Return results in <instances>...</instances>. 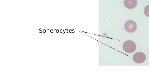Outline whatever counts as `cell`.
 I'll list each match as a JSON object with an SVG mask.
<instances>
[{
    "label": "cell",
    "mask_w": 149,
    "mask_h": 83,
    "mask_svg": "<svg viewBox=\"0 0 149 83\" xmlns=\"http://www.w3.org/2000/svg\"><path fill=\"white\" fill-rule=\"evenodd\" d=\"M53 31L52 29H51L50 31V32H51L52 33L53 32Z\"/></svg>",
    "instance_id": "obj_8"
},
{
    "label": "cell",
    "mask_w": 149,
    "mask_h": 83,
    "mask_svg": "<svg viewBox=\"0 0 149 83\" xmlns=\"http://www.w3.org/2000/svg\"><path fill=\"white\" fill-rule=\"evenodd\" d=\"M137 4V0H124V1L125 6L129 9H132L135 8Z\"/></svg>",
    "instance_id": "obj_4"
},
{
    "label": "cell",
    "mask_w": 149,
    "mask_h": 83,
    "mask_svg": "<svg viewBox=\"0 0 149 83\" xmlns=\"http://www.w3.org/2000/svg\"><path fill=\"white\" fill-rule=\"evenodd\" d=\"M47 29V33H49V29Z\"/></svg>",
    "instance_id": "obj_7"
},
{
    "label": "cell",
    "mask_w": 149,
    "mask_h": 83,
    "mask_svg": "<svg viewBox=\"0 0 149 83\" xmlns=\"http://www.w3.org/2000/svg\"><path fill=\"white\" fill-rule=\"evenodd\" d=\"M146 59V56L145 54L140 52L136 53L133 57L134 61L138 63H141L143 62Z\"/></svg>",
    "instance_id": "obj_3"
},
{
    "label": "cell",
    "mask_w": 149,
    "mask_h": 83,
    "mask_svg": "<svg viewBox=\"0 0 149 83\" xmlns=\"http://www.w3.org/2000/svg\"><path fill=\"white\" fill-rule=\"evenodd\" d=\"M42 32V30H39V32L41 33Z\"/></svg>",
    "instance_id": "obj_10"
},
{
    "label": "cell",
    "mask_w": 149,
    "mask_h": 83,
    "mask_svg": "<svg viewBox=\"0 0 149 83\" xmlns=\"http://www.w3.org/2000/svg\"><path fill=\"white\" fill-rule=\"evenodd\" d=\"M136 46L135 43L132 40H127L125 42L123 45L124 50L127 53H132L136 49Z\"/></svg>",
    "instance_id": "obj_1"
},
{
    "label": "cell",
    "mask_w": 149,
    "mask_h": 83,
    "mask_svg": "<svg viewBox=\"0 0 149 83\" xmlns=\"http://www.w3.org/2000/svg\"><path fill=\"white\" fill-rule=\"evenodd\" d=\"M124 28L125 30L129 33H132L136 29L137 26L136 22L132 20L127 21L124 24Z\"/></svg>",
    "instance_id": "obj_2"
},
{
    "label": "cell",
    "mask_w": 149,
    "mask_h": 83,
    "mask_svg": "<svg viewBox=\"0 0 149 83\" xmlns=\"http://www.w3.org/2000/svg\"><path fill=\"white\" fill-rule=\"evenodd\" d=\"M55 31H56V30L55 29H54V33H55Z\"/></svg>",
    "instance_id": "obj_12"
},
{
    "label": "cell",
    "mask_w": 149,
    "mask_h": 83,
    "mask_svg": "<svg viewBox=\"0 0 149 83\" xmlns=\"http://www.w3.org/2000/svg\"><path fill=\"white\" fill-rule=\"evenodd\" d=\"M46 31L45 29H43V34H44V33H45Z\"/></svg>",
    "instance_id": "obj_6"
},
{
    "label": "cell",
    "mask_w": 149,
    "mask_h": 83,
    "mask_svg": "<svg viewBox=\"0 0 149 83\" xmlns=\"http://www.w3.org/2000/svg\"><path fill=\"white\" fill-rule=\"evenodd\" d=\"M144 13L146 16L149 17V5L145 7L144 9Z\"/></svg>",
    "instance_id": "obj_5"
},
{
    "label": "cell",
    "mask_w": 149,
    "mask_h": 83,
    "mask_svg": "<svg viewBox=\"0 0 149 83\" xmlns=\"http://www.w3.org/2000/svg\"><path fill=\"white\" fill-rule=\"evenodd\" d=\"M56 32L57 33H58V32H59V30H58L57 29V30H56Z\"/></svg>",
    "instance_id": "obj_9"
},
{
    "label": "cell",
    "mask_w": 149,
    "mask_h": 83,
    "mask_svg": "<svg viewBox=\"0 0 149 83\" xmlns=\"http://www.w3.org/2000/svg\"><path fill=\"white\" fill-rule=\"evenodd\" d=\"M62 30H60V32H61V33H62Z\"/></svg>",
    "instance_id": "obj_11"
}]
</instances>
